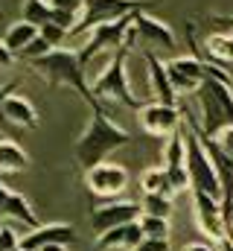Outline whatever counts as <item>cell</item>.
Returning <instances> with one entry per match:
<instances>
[{"label": "cell", "instance_id": "obj_5", "mask_svg": "<svg viewBox=\"0 0 233 251\" xmlns=\"http://www.w3.org/2000/svg\"><path fill=\"white\" fill-rule=\"evenodd\" d=\"M184 140H186V176H189V190L192 193H204L216 201H222V181H219V173L204 149V143L198 140V134L186 126L184 131Z\"/></svg>", "mask_w": 233, "mask_h": 251}, {"label": "cell", "instance_id": "obj_34", "mask_svg": "<svg viewBox=\"0 0 233 251\" xmlns=\"http://www.w3.org/2000/svg\"><path fill=\"white\" fill-rule=\"evenodd\" d=\"M12 59H15V56H12V53L6 50V44L0 41V67H9V64H12Z\"/></svg>", "mask_w": 233, "mask_h": 251}, {"label": "cell", "instance_id": "obj_27", "mask_svg": "<svg viewBox=\"0 0 233 251\" xmlns=\"http://www.w3.org/2000/svg\"><path fill=\"white\" fill-rule=\"evenodd\" d=\"M18 249H21V234L9 222H0V251H18Z\"/></svg>", "mask_w": 233, "mask_h": 251}, {"label": "cell", "instance_id": "obj_4", "mask_svg": "<svg viewBox=\"0 0 233 251\" xmlns=\"http://www.w3.org/2000/svg\"><path fill=\"white\" fill-rule=\"evenodd\" d=\"M125 62H128V47L116 50L114 56L105 62V67L91 79V91H93V97H96V100H99V97H105V100H114V102L125 105V108L140 111L146 102H140V100L134 97L131 82H128V73H125Z\"/></svg>", "mask_w": 233, "mask_h": 251}, {"label": "cell", "instance_id": "obj_10", "mask_svg": "<svg viewBox=\"0 0 233 251\" xmlns=\"http://www.w3.org/2000/svg\"><path fill=\"white\" fill-rule=\"evenodd\" d=\"M143 216V204L137 201H125V199H114L102 207L93 210L91 216V225H93V234H105L111 228H119V225H128V222H137Z\"/></svg>", "mask_w": 233, "mask_h": 251}, {"label": "cell", "instance_id": "obj_18", "mask_svg": "<svg viewBox=\"0 0 233 251\" xmlns=\"http://www.w3.org/2000/svg\"><path fill=\"white\" fill-rule=\"evenodd\" d=\"M35 38H38V26H32V24H26V21L21 18V21H15V24L6 29L3 44H6V50H9L12 56H21Z\"/></svg>", "mask_w": 233, "mask_h": 251}, {"label": "cell", "instance_id": "obj_13", "mask_svg": "<svg viewBox=\"0 0 233 251\" xmlns=\"http://www.w3.org/2000/svg\"><path fill=\"white\" fill-rule=\"evenodd\" d=\"M137 120H140V126H143L149 134L169 137L172 131L181 128V111H178L175 105H163V102H146V105L137 111Z\"/></svg>", "mask_w": 233, "mask_h": 251}, {"label": "cell", "instance_id": "obj_33", "mask_svg": "<svg viewBox=\"0 0 233 251\" xmlns=\"http://www.w3.org/2000/svg\"><path fill=\"white\" fill-rule=\"evenodd\" d=\"M184 251H216V243H189Z\"/></svg>", "mask_w": 233, "mask_h": 251}, {"label": "cell", "instance_id": "obj_20", "mask_svg": "<svg viewBox=\"0 0 233 251\" xmlns=\"http://www.w3.org/2000/svg\"><path fill=\"white\" fill-rule=\"evenodd\" d=\"M140 187H143V193H158V196H166V199H175L178 196L163 167H149L140 176Z\"/></svg>", "mask_w": 233, "mask_h": 251}, {"label": "cell", "instance_id": "obj_23", "mask_svg": "<svg viewBox=\"0 0 233 251\" xmlns=\"http://www.w3.org/2000/svg\"><path fill=\"white\" fill-rule=\"evenodd\" d=\"M23 21L32 26H47L53 24V6L50 0H23Z\"/></svg>", "mask_w": 233, "mask_h": 251}, {"label": "cell", "instance_id": "obj_21", "mask_svg": "<svg viewBox=\"0 0 233 251\" xmlns=\"http://www.w3.org/2000/svg\"><path fill=\"white\" fill-rule=\"evenodd\" d=\"M175 167H186V140L181 128L172 131L163 143V170H175Z\"/></svg>", "mask_w": 233, "mask_h": 251}, {"label": "cell", "instance_id": "obj_41", "mask_svg": "<svg viewBox=\"0 0 233 251\" xmlns=\"http://www.w3.org/2000/svg\"><path fill=\"white\" fill-rule=\"evenodd\" d=\"M231 35H233V29H231Z\"/></svg>", "mask_w": 233, "mask_h": 251}, {"label": "cell", "instance_id": "obj_19", "mask_svg": "<svg viewBox=\"0 0 233 251\" xmlns=\"http://www.w3.org/2000/svg\"><path fill=\"white\" fill-rule=\"evenodd\" d=\"M26 167H29V155L12 137H0V173H21Z\"/></svg>", "mask_w": 233, "mask_h": 251}, {"label": "cell", "instance_id": "obj_8", "mask_svg": "<svg viewBox=\"0 0 233 251\" xmlns=\"http://www.w3.org/2000/svg\"><path fill=\"white\" fill-rule=\"evenodd\" d=\"M175 32L166 21H158L146 12H137L131 18V32H128V50L143 47V53L155 50H175Z\"/></svg>", "mask_w": 233, "mask_h": 251}, {"label": "cell", "instance_id": "obj_40", "mask_svg": "<svg viewBox=\"0 0 233 251\" xmlns=\"http://www.w3.org/2000/svg\"><path fill=\"white\" fill-rule=\"evenodd\" d=\"M18 251H23V249H18Z\"/></svg>", "mask_w": 233, "mask_h": 251}, {"label": "cell", "instance_id": "obj_30", "mask_svg": "<svg viewBox=\"0 0 233 251\" xmlns=\"http://www.w3.org/2000/svg\"><path fill=\"white\" fill-rule=\"evenodd\" d=\"M50 6H56L61 12H67V15H82V6H85V0H50Z\"/></svg>", "mask_w": 233, "mask_h": 251}, {"label": "cell", "instance_id": "obj_29", "mask_svg": "<svg viewBox=\"0 0 233 251\" xmlns=\"http://www.w3.org/2000/svg\"><path fill=\"white\" fill-rule=\"evenodd\" d=\"M134 251H169V240H163V237H143Z\"/></svg>", "mask_w": 233, "mask_h": 251}, {"label": "cell", "instance_id": "obj_24", "mask_svg": "<svg viewBox=\"0 0 233 251\" xmlns=\"http://www.w3.org/2000/svg\"><path fill=\"white\" fill-rule=\"evenodd\" d=\"M143 213H146V216L169 219V213H172V199L158 196V193H143Z\"/></svg>", "mask_w": 233, "mask_h": 251}, {"label": "cell", "instance_id": "obj_39", "mask_svg": "<svg viewBox=\"0 0 233 251\" xmlns=\"http://www.w3.org/2000/svg\"><path fill=\"white\" fill-rule=\"evenodd\" d=\"M231 73H233V64H231Z\"/></svg>", "mask_w": 233, "mask_h": 251}, {"label": "cell", "instance_id": "obj_38", "mask_svg": "<svg viewBox=\"0 0 233 251\" xmlns=\"http://www.w3.org/2000/svg\"><path fill=\"white\" fill-rule=\"evenodd\" d=\"M38 251H67V246H44V249H38Z\"/></svg>", "mask_w": 233, "mask_h": 251}, {"label": "cell", "instance_id": "obj_1", "mask_svg": "<svg viewBox=\"0 0 233 251\" xmlns=\"http://www.w3.org/2000/svg\"><path fill=\"white\" fill-rule=\"evenodd\" d=\"M128 140H131V134L122 126H116L105 111H93L88 126H85V131L79 134V140L73 146V158H76L79 170L88 173V170L105 164L108 155L116 152L119 146H125Z\"/></svg>", "mask_w": 233, "mask_h": 251}, {"label": "cell", "instance_id": "obj_26", "mask_svg": "<svg viewBox=\"0 0 233 251\" xmlns=\"http://www.w3.org/2000/svg\"><path fill=\"white\" fill-rule=\"evenodd\" d=\"M38 35H41V38H47L53 50L64 47V41L70 38V32H67V29H61V26H56V24H47V26H41V29H38Z\"/></svg>", "mask_w": 233, "mask_h": 251}, {"label": "cell", "instance_id": "obj_15", "mask_svg": "<svg viewBox=\"0 0 233 251\" xmlns=\"http://www.w3.org/2000/svg\"><path fill=\"white\" fill-rule=\"evenodd\" d=\"M143 240V231H140V222H128V225H119L111 228L105 234L96 237V249L99 251H134Z\"/></svg>", "mask_w": 233, "mask_h": 251}, {"label": "cell", "instance_id": "obj_31", "mask_svg": "<svg viewBox=\"0 0 233 251\" xmlns=\"http://www.w3.org/2000/svg\"><path fill=\"white\" fill-rule=\"evenodd\" d=\"M213 140H216V146H219L228 158H233V126L231 128H225V131H222L219 137H213Z\"/></svg>", "mask_w": 233, "mask_h": 251}, {"label": "cell", "instance_id": "obj_9", "mask_svg": "<svg viewBox=\"0 0 233 251\" xmlns=\"http://www.w3.org/2000/svg\"><path fill=\"white\" fill-rule=\"evenodd\" d=\"M85 184L93 196H102V199H116L122 190L128 187V170L122 164H99L93 170L85 173Z\"/></svg>", "mask_w": 233, "mask_h": 251}, {"label": "cell", "instance_id": "obj_2", "mask_svg": "<svg viewBox=\"0 0 233 251\" xmlns=\"http://www.w3.org/2000/svg\"><path fill=\"white\" fill-rule=\"evenodd\" d=\"M29 67H32L35 73H41L50 85H67V88H73L93 111H102L99 100H96L93 91H91L88 70H85V64L79 62V53H76L73 47H70V50H67V47H58L53 53H47V56L29 62Z\"/></svg>", "mask_w": 233, "mask_h": 251}, {"label": "cell", "instance_id": "obj_22", "mask_svg": "<svg viewBox=\"0 0 233 251\" xmlns=\"http://www.w3.org/2000/svg\"><path fill=\"white\" fill-rule=\"evenodd\" d=\"M207 53L216 59V62L233 64V35L231 32H210L207 41H204Z\"/></svg>", "mask_w": 233, "mask_h": 251}, {"label": "cell", "instance_id": "obj_14", "mask_svg": "<svg viewBox=\"0 0 233 251\" xmlns=\"http://www.w3.org/2000/svg\"><path fill=\"white\" fill-rule=\"evenodd\" d=\"M143 59H146V70H149V82H152L155 102H163V105H175L178 108V94H175L172 82H169L166 62L158 53H143Z\"/></svg>", "mask_w": 233, "mask_h": 251}, {"label": "cell", "instance_id": "obj_37", "mask_svg": "<svg viewBox=\"0 0 233 251\" xmlns=\"http://www.w3.org/2000/svg\"><path fill=\"white\" fill-rule=\"evenodd\" d=\"M213 21H216V24H222V26H231V29H233V18H225V15H216Z\"/></svg>", "mask_w": 233, "mask_h": 251}, {"label": "cell", "instance_id": "obj_25", "mask_svg": "<svg viewBox=\"0 0 233 251\" xmlns=\"http://www.w3.org/2000/svg\"><path fill=\"white\" fill-rule=\"evenodd\" d=\"M137 222H140L143 237H163V240H169V219H161V216H146V213H143Z\"/></svg>", "mask_w": 233, "mask_h": 251}, {"label": "cell", "instance_id": "obj_16", "mask_svg": "<svg viewBox=\"0 0 233 251\" xmlns=\"http://www.w3.org/2000/svg\"><path fill=\"white\" fill-rule=\"evenodd\" d=\"M3 117L9 126H21V128H38V111L35 105L23 97V94H9L3 102Z\"/></svg>", "mask_w": 233, "mask_h": 251}, {"label": "cell", "instance_id": "obj_28", "mask_svg": "<svg viewBox=\"0 0 233 251\" xmlns=\"http://www.w3.org/2000/svg\"><path fill=\"white\" fill-rule=\"evenodd\" d=\"M47 53H53V47H50V41H47V38H41V35H38V38H35V41L21 53V59L35 62V59H41V56H47Z\"/></svg>", "mask_w": 233, "mask_h": 251}, {"label": "cell", "instance_id": "obj_32", "mask_svg": "<svg viewBox=\"0 0 233 251\" xmlns=\"http://www.w3.org/2000/svg\"><path fill=\"white\" fill-rule=\"evenodd\" d=\"M9 94H15V82H12V85H3V88H0V128H6V117H3V102H6V97H9Z\"/></svg>", "mask_w": 233, "mask_h": 251}, {"label": "cell", "instance_id": "obj_36", "mask_svg": "<svg viewBox=\"0 0 233 251\" xmlns=\"http://www.w3.org/2000/svg\"><path fill=\"white\" fill-rule=\"evenodd\" d=\"M216 251H233V237H222V240H216Z\"/></svg>", "mask_w": 233, "mask_h": 251}, {"label": "cell", "instance_id": "obj_6", "mask_svg": "<svg viewBox=\"0 0 233 251\" xmlns=\"http://www.w3.org/2000/svg\"><path fill=\"white\" fill-rule=\"evenodd\" d=\"M166 73H169V82H172L175 94H198V88L204 85L207 76H216V79H228L231 82V73L216 67L210 62H201L195 56H178L166 62Z\"/></svg>", "mask_w": 233, "mask_h": 251}, {"label": "cell", "instance_id": "obj_12", "mask_svg": "<svg viewBox=\"0 0 233 251\" xmlns=\"http://www.w3.org/2000/svg\"><path fill=\"white\" fill-rule=\"evenodd\" d=\"M76 243V228L67 222H50V225H38L35 231L21 234V249L23 251H38L44 246H73Z\"/></svg>", "mask_w": 233, "mask_h": 251}, {"label": "cell", "instance_id": "obj_11", "mask_svg": "<svg viewBox=\"0 0 233 251\" xmlns=\"http://www.w3.org/2000/svg\"><path fill=\"white\" fill-rule=\"evenodd\" d=\"M192 213H195V225L201 234L210 237V243L231 237L228 225H225V213H222V201L204 196V193H192Z\"/></svg>", "mask_w": 233, "mask_h": 251}, {"label": "cell", "instance_id": "obj_3", "mask_svg": "<svg viewBox=\"0 0 233 251\" xmlns=\"http://www.w3.org/2000/svg\"><path fill=\"white\" fill-rule=\"evenodd\" d=\"M198 108H201V120H189L201 134L207 137H219L225 128L233 126V88L228 79H216L207 76L204 85L198 88Z\"/></svg>", "mask_w": 233, "mask_h": 251}, {"label": "cell", "instance_id": "obj_35", "mask_svg": "<svg viewBox=\"0 0 233 251\" xmlns=\"http://www.w3.org/2000/svg\"><path fill=\"white\" fill-rule=\"evenodd\" d=\"M9 193H12V190L0 181V222H3V207H6V199H9Z\"/></svg>", "mask_w": 233, "mask_h": 251}, {"label": "cell", "instance_id": "obj_17", "mask_svg": "<svg viewBox=\"0 0 233 251\" xmlns=\"http://www.w3.org/2000/svg\"><path fill=\"white\" fill-rule=\"evenodd\" d=\"M6 219H12V222H18L21 228H23V234L26 231H35L41 222H38V216H35V210H32V204L21 196V193H9V199H6V207H3V222Z\"/></svg>", "mask_w": 233, "mask_h": 251}, {"label": "cell", "instance_id": "obj_7", "mask_svg": "<svg viewBox=\"0 0 233 251\" xmlns=\"http://www.w3.org/2000/svg\"><path fill=\"white\" fill-rule=\"evenodd\" d=\"M146 3H152V0H85L82 15H79V24L70 32V38L73 35H85V32H91V29H96L102 24L128 18L134 12H143Z\"/></svg>", "mask_w": 233, "mask_h": 251}]
</instances>
